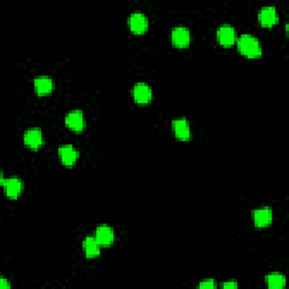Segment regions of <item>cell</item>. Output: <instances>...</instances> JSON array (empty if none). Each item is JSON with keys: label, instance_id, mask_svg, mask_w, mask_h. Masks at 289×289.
<instances>
[{"label": "cell", "instance_id": "ac0fdd59", "mask_svg": "<svg viewBox=\"0 0 289 289\" xmlns=\"http://www.w3.org/2000/svg\"><path fill=\"white\" fill-rule=\"evenodd\" d=\"M237 287V282L236 281H227L223 283V288L225 289H233Z\"/></svg>", "mask_w": 289, "mask_h": 289}, {"label": "cell", "instance_id": "d6986e66", "mask_svg": "<svg viewBox=\"0 0 289 289\" xmlns=\"http://www.w3.org/2000/svg\"><path fill=\"white\" fill-rule=\"evenodd\" d=\"M0 286H2V288L6 289V288H9V287H11V283H9V282L6 280V279L2 278V279H0Z\"/></svg>", "mask_w": 289, "mask_h": 289}, {"label": "cell", "instance_id": "5b68a950", "mask_svg": "<svg viewBox=\"0 0 289 289\" xmlns=\"http://www.w3.org/2000/svg\"><path fill=\"white\" fill-rule=\"evenodd\" d=\"M219 43L224 46H231L235 43L236 32L231 25H223L217 32Z\"/></svg>", "mask_w": 289, "mask_h": 289}, {"label": "cell", "instance_id": "7c38bea8", "mask_svg": "<svg viewBox=\"0 0 289 289\" xmlns=\"http://www.w3.org/2000/svg\"><path fill=\"white\" fill-rule=\"evenodd\" d=\"M59 156L64 165L71 166L76 163L78 158V152L73 146H62L59 148Z\"/></svg>", "mask_w": 289, "mask_h": 289}, {"label": "cell", "instance_id": "30bf717a", "mask_svg": "<svg viewBox=\"0 0 289 289\" xmlns=\"http://www.w3.org/2000/svg\"><path fill=\"white\" fill-rule=\"evenodd\" d=\"M42 141H43V136H42V132L40 129H30L27 130L24 134V142L27 147H30L32 149H37L39 148Z\"/></svg>", "mask_w": 289, "mask_h": 289}, {"label": "cell", "instance_id": "7a4b0ae2", "mask_svg": "<svg viewBox=\"0 0 289 289\" xmlns=\"http://www.w3.org/2000/svg\"><path fill=\"white\" fill-rule=\"evenodd\" d=\"M0 183H2V185L5 188L7 197L11 199H16L18 195L21 194L23 190L22 181L17 178H11L5 180L4 175L2 174V181H0Z\"/></svg>", "mask_w": 289, "mask_h": 289}, {"label": "cell", "instance_id": "2e32d148", "mask_svg": "<svg viewBox=\"0 0 289 289\" xmlns=\"http://www.w3.org/2000/svg\"><path fill=\"white\" fill-rule=\"evenodd\" d=\"M267 282L268 286L270 288L273 289H278V288H282L286 285V278L282 276L280 273H271L267 276Z\"/></svg>", "mask_w": 289, "mask_h": 289}, {"label": "cell", "instance_id": "3957f363", "mask_svg": "<svg viewBox=\"0 0 289 289\" xmlns=\"http://www.w3.org/2000/svg\"><path fill=\"white\" fill-rule=\"evenodd\" d=\"M129 26L134 34H142L148 30V20L141 13H133L129 17Z\"/></svg>", "mask_w": 289, "mask_h": 289}, {"label": "cell", "instance_id": "8fae6325", "mask_svg": "<svg viewBox=\"0 0 289 289\" xmlns=\"http://www.w3.org/2000/svg\"><path fill=\"white\" fill-rule=\"evenodd\" d=\"M259 22L263 26H272L278 22V15L273 7H264L259 12Z\"/></svg>", "mask_w": 289, "mask_h": 289}, {"label": "cell", "instance_id": "8992f818", "mask_svg": "<svg viewBox=\"0 0 289 289\" xmlns=\"http://www.w3.org/2000/svg\"><path fill=\"white\" fill-rule=\"evenodd\" d=\"M133 97L139 104H147L152 100V88L147 84L139 83L133 87Z\"/></svg>", "mask_w": 289, "mask_h": 289}, {"label": "cell", "instance_id": "6da1fadb", "mask_svg": "<svg viewBox=\"0 0 289 289\" xmlns=\"http://www.w3.org/2000/svg\"><path fill=\"white\" fill-rule=\"evenodd\" d=\"M240 52L248 58H259L261 55V46L256 37L250 34H243L237 41Z\"/></svg>", "mask_w": 289, "mask_h": 289}, {"label": "cell", "instance_id": "9c48e42d", "mask_svg": "<svg viewBox=\"0 0 289 289\" xmlns=\"http://www.w3.org/2000/svg\"><path fill=\"white\" fill-rule=\"evenodd\" d=\"M253 221L255 226L265 227L272 222V211L270 208H259L253 211Z\"/></svg>", "mask_w": 289, "mask_h": 289}, {"label": "cell", "instance_id": "4fadbf2b", "mask_svg": "<svg viewBox=\"0 0 289 289\" xmlns=\"http://www.w3.org/2000/svg\"><path fill=\"white\" fill-rule=\"evenodd\" d=\"M35 91L39 95H48L53 90V82L50 77L41 76L34 81Z\"/></svg>", "mask_w": 289, "mask_h": 289}, {"label": "cell", "instance_id": "52a82bcc", "mask_svg": "<svg viewBox=\"0 0 289 289\" xmlns=\"http://www.w3.org/2000/svg\"><path fill=\"white\" fill-rule=\"evenodd\" d=\"M95 239L99 242L100 245L109 246L114 241V232L108 225H101L96 228Z\"/></svg>", "mask_w": 289, "mask_h": 289}, {"label": "cell", "instance_id": "277c9868", "mask_svg": "<svg viewBox=\"0 0 289 289\" xmlns=\"http://www.w3.org/2000/svg\"><path fill=\"white\" fill-rule=\"evenodd\" d=\"M191 35L190 32L185 29V27L178 26L172 31V42H173L175 46L178 48H185L190 44Z\"/></svg>", "mask_w": 289, "mask_h": 289}, {"label": "cell", "instance_id": "5bb4252c", "mask_svg": "<svg viewBox=\"0 0 289 289\" xmlns=\"http://www.w3.org/2000/svg\"><path fill=\"white\" fill-rule=\"evenodd\" d=\"M173 129L175 136L181 140H188L191 137V131L188 121L185 119H178L173 121Z\"/></svg>", "mask_w": 289, "mask_h": 289}, {"label": "cell", "instance_id": "9a60e30c", "mask_svg": "<svg viewBox=\"0 0 289 289\" xmlns=\"http://www.w3.org/2000/svg\"><path fill=\"white\" fill-rule=\"evenodd\" d=\"M100 246L101 245L97 240L92 236H87L83 242V248L87 258H95V256L100 255Z\"/></svg>", "mask_w": 289, "mask_h": 289}, {"label": "cell", "instance_id": "ba28073f", "mask_svg": "<svg viewBox=\"0 0 289 289\" xmlns=\"http://www.w3.org/2000/svg\"><path fill=\"white\" fill-rule=\"evenodd\" d=\"M66 124L74 131H82L85 127V119L81 111H71L66 115Z\"/></svg>", "mask_w": 289, "mask_h": 289}, {"label": "cell", "instance_id": "e0dca14e", "mask_svg": "<svg viewBox=\"0 0 289 289\" xmlns=\"http://www.w3.org/2000/svg\"><path fill=\"white\" fill-rule=\"evenodd\" d=\"M216 287V283L213 280H204L202 282L199 283V288H208V289H211V288H215Z\"/></svg>", "mask_w": 289, "mask_h": 289}]
</instances>
